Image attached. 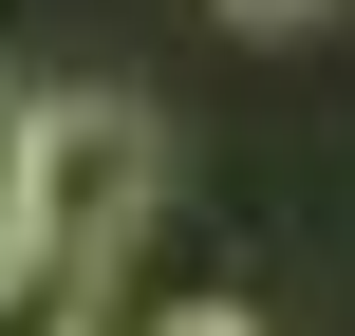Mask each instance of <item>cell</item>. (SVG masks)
I'll use <instances>...</instances> for the list:
<instances>
[{
    "label": "cell",
    "instance_id": "6da1fadb",
    "mask_svg": "<svg viewBox=\"0 0 355 336\" xmlns=\"http://www.w3.org/2000/svg\"><path fill=\"white\" fill-rule=\"evenodd\" d=\"M150 187H168V131H150V94H19V206H0V243L112 262V243L150 224Z\"/></svg>",
    "mask_w": 355,
    "mask_h": 336
},
{
    "label": "cell",
    "instance_id": "7a4b0ae2",
    "mask_svg": "<svg viewBox=\"0 0 355 336\" xmlns=\"http://www.w3.org/2000/svg\"><path fill=\"white\" fill-rule=\"evenodd\" d=\"M112 318V262H56V243H0V336H94Z\"/></svg>",
    "mask_w": 355,
    "mask_h": 336
},
{
    "label": "cell",
    "instance_id": "3957f363",
    "mask_svg": "<svg viewBox=\"0 0 355 336\" xmlns=\"http://www.w3.org/2000/svg\"><path fill=\"white\" fill-rule=\"evenodd\" d=\"M225 37H300V19H337V0H206Z\"/></svg>",
    "mask_w": 355,
    "mask_h": 336
},
{
    "label": "cell",
    "instance_id": "277c9868",
    "mask_svg": "<svg viewBox=\"0 0 355 336\" xmlns=\"http://www.w3.org/2000/svg\"><path fill=\"white\" fill-rule=\"evenodd\" d=\"M0 206H19V94H0Z\"/></svg>",
    "mask_w": 355,
    "mask_h": 336
}]
</instances>
